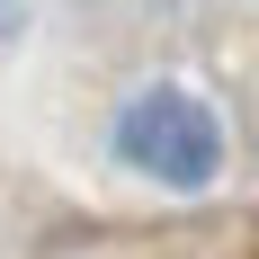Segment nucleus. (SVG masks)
<instances>
[{
	"label": "nucleus",
	"mask_w": 259,
	"mask_h": 259,
	"mask_svg": "<svg viewBox=\"0 0 259 259\" xmlns=\"http://www.w3.org/2000/svg\"><path fill=\"white\" fill-rule=\"evenodd\" d=\"M27 27V0H0V36H18Z\"/></svg>",
	"instance_id": "2"
},
{
	"label": "nucleus",
	"mask_w": 259,
	"mask_h": 259,
	"mask_svg": "<svg viewBox=\"0 0 259 259\" xmlns=\"http://www.w3.org/2000/svg\"><path fill=\"white\" fill-rule=\"evenodd\" d=\"M116 161L161 188H214L224 170V116L179 80H152L116 107Z\"/></svg>",
	"instance_id": "1"
}]
</instances>
